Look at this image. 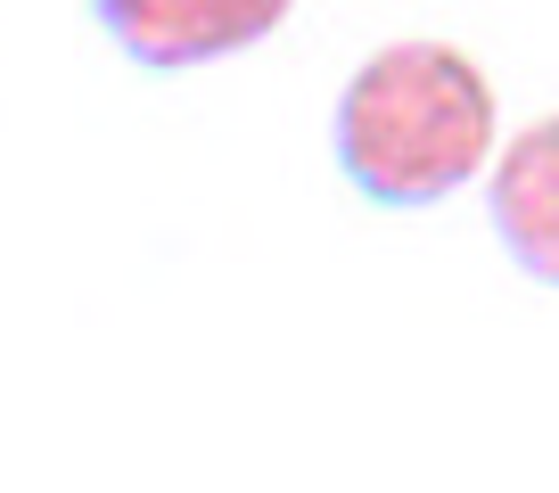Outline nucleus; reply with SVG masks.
<instances>
[{
	"label": "nucleus",
	"instance_id": "f257e3e1",
	"mask_svg": "<svg viewBox=\"0 0 559 493\" xmlns=\"http://www.w3.org/2000/svg\"><path fill=\"white\" fill-rule=\"evenodd\" d=\"M493 83L461 41L412 34L370 50L337 91V173L370 206H444L493 157Z\"/></svg>",
	"mask_w": 559,
	"mask_h": 493
},
{
	"label": "nucleus",
	"instance_id": "f03ea898",
	"mask_svg": "<svg viewBox=\"0 0 559 493\" xmlns=\"http://www.w3.org/2000/svg\"><path fill=\"white\" fill-rule=\"evenodd\" d=\"M288 9L297 0H91V17L116 34V50L165 74L255 50L263 34H280Z\"/></svg>",
	"mask_w": 559,
	"mask_h": 493
},
{
	"label": "nucleus",
	"instance_id": "7ed1b4c3",
	"mask_svg": "<svg viewBox=\"0 0 559 493\" xmlns=\"http://www.w3.org/2000/svg\"><path fill=\"white\" fill-rule=\"evenodd\" d=\"M486 214H493V239H502L510 264H519L526 280L559 288V116H535L519 141L493 157Z\"/></svg>",
	"mask_w": 559,
	"mask_h": 493
}]
</instances>
